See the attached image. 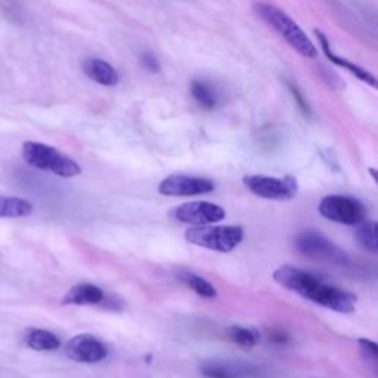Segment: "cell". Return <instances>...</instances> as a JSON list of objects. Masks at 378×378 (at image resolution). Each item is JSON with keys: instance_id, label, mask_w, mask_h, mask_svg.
<instances>
[{"instance_id": "18", "label": "cell", "mask_w": 378, "mask_h": 378, "mask_svg": "<svg viewBox=\"0 0 378 378\" xmlns=\"http://www.w3.org/2000/svg\"><path fill=\"white\" fill-rule=\"evenodd\" d=\"M226 336L228 338L233 341V343L241 346V347H254L258 345L259 341V333L251 330V328L247 326H239V325H234L229 326L226 330Z\"/></svg>"}, {"instance_id": "6", "label": "cell", "mask_w": 378, "mask_h": 378, "mask_svg": "<svg viewBox=\"0 0 378 378\" xmlns=\"http://www.w3.org/2000/svg\"><path fill=\"white\" fill-rule=\"evenodd\" d=\"M294 244L297 251L308 259L333 265H346L349 262L346 251L316 230H306V233L299 234Z\"/></svg>"}, {"instance_id": "12", "label": "cell", "mask_w": 378, "mask_h": 378, "mask_svg": "<svg viewBox=\"0 0 378 378\" xmlns=\"http://www.w3.org/2000/svg\"><path fill=\"white\" fill-rule=\"evenodd\" d=\"M105 299V292L97 285L77 284L67 291L63 303L72 304V306H95V304H102Z\"/></svg>"}, {"instance_id": "5", "label": "cell", "mask_w": 378, "mask_h": 378, "mask_svg": "<svg viewBox=\"0 0 378 378\" xmlns=\"http://www.w3.org/2000/svg\"><path fill=\"white\" fill-rule=\"evenodd\" d=\"M318 212L326 221L346 226H358L367 217V207L358 198L347 195H328L318 205Z\"/></svg>"}, {"instance_id": "7", "label": "cell", "mask_w": 378, "mask_h": 378, "mask_svg": "<svg viewBox=\"0 0 378 378\" xmlns=\"http://www.w3.org/2000/svg\"><path fill=\"white\" fill-rule=\"evenodd\" d=\"M242 184L251 194L265 200H291L292 197H296L299 191L297 180L292 176L272 178L263 175H250L242 179Z\"/></svg>"}, {"instance_id": "20", "label": "cell", "mask_w": 378, "mask_h": 378, "mask_svg": "<svg viewBox=\"0 0 378 378\" xmlns=\"http://www.w3.org/2000/svg\"><path fill=\"white\" fill-rule=\"evenodd\" d=\"M200 371L205 378H238V371L225 363L205 362Z\"/></svg>"}, {"instance_id": "4", "label": "cell", "mask_w": 378, "mask_h": 378, "mask_svg": "<svg viewBox=\"0 0 378 378\" xmlns=\"http://www.w3.org/2000/svg\"><path fill=\"white\" fill-rule=\"evenodd\" d=\"M185 239L194 246L207 250L229 253L242 242L244 229L241 226H195L187 230Z\"/></svg>"}, {"instance_id": "11", "label": "cell", "mask_w": 378, "mask_h": 378, "mask_svg": "<svg viewBox=\"0 0 378 378\" xmlns=\"http://www.w3.org/2000/svg\"><path fill=\"white\" fill-rule=\"evenodd\" d=\"M81 68L84 74H86L90 80H93L95 83L101 84V86L111 88L118 84V80H120L118 72L111 64H108L104 59L86 58L83 61Z\"/></svg>"}, {"instance_id": "10", "label": "cell", "mask_w": 378, "mask_h": 378, "mask_svg": "<svg viewBox=\"0 0 378 378\" xmlns=\"http://www.w3.org/2000/svg\"><path fill=\"white\" fill-rule=\"evenodd\" d=\"M65 355L79 363H97L107 358L108 349L92 334H79L65 345Z\"/></svg>"}, {"instance_id": "2", "label": "cell", "mask_w": 378, "mask_h": 378, "mask_svg": "<svg viewBox=\"0 0 378 378\" xmlns=\"http://www.w3.org/2000/svg\"><path fill=\"white\" fill-rule=\"evenodd\" d=\"M253 9L255 12V15L262 18L271 29H274L301 56L316 58V55H318L316 46L308 38V34L304 33L299 27V24L290 15H287L283 9L263 2L254 3Z\"/></svg>"}, {"instance_id": "22", "label": "cell", "mask_w": 378, "mask_h": 378, "mask_svg": "<svg viewBox=\"0 0 378 378\" xmlns=\"http://www.w3.org/2000/svg\"><path fill=\"white\" fill-rule=\"evenodd\" d=\"M141 64L146 71L152 72V74H157V72H160L162 70L160 63H158V59L151 52H143L141 55Z\"/></svg>"}, {"instance_id": "19", "label": "cell", "mask_w": 378, "mask_h": 378, "mask_svg": "<svg viewBox=\"0 0 378 378\" xmlns=\"http://www.w3.org/2000/svg\"><path fill=\"white\" fill-rule=\"evenodd\" d=\"M356 239L361 246L371 253H377V223L374 221H363L356 228Z\"/></svg>"}, {"instance_id": "21", "label": "cell", "mask_w": 378, "mask_h": 378, "mask_svg": "<svg viewBox=\"0 0 378 378\" xmlns=\"http://www.w3.org/2000/svg\"><path fill=\"white\" fill-rule=\"evenodd\" d=\"M358 345H359V349L363 353L365 358L371 359L372 362L377 361V358H378V346H377L375 341L368 340V338H359Z\"/></svg>"}, {"instance_id": "3", "label": "cell", "mask_w": 378, "mask_h": 378, "mask_svg": "<svg viewBox=\"0 0 378 378\" xmlns=\"http://www.w3.org/2000/svg\"><path fill=\"white\" fill-rule=\"evenodd\" d=\"M22 158L31 167L59 178H74L81 173V167L64 152L54 146L27 141L22 145Z\"/></svg>"}, {"instance_id": "15", "label": "cell", "mask_w": 378, "mask_h": 378, "mask_svg": "<svg viewBox=\"0 0 378 378\" xmlns=\"http://www.w3.org/2000/svg\"><path fill=\"white\" fill-rule=\"evenodd\" d=\"M33 213V204L19 197H3L0 195V219L27 217Z\"/></svg>"}, {"instance_id": "9", "label": "cell", "mask_w": 378, "mask_h": 378, "mask_svg": "<svg viewBox=\"0 0 378 378\" xmlns=\"http://www.w3.org/2000/svg\"><path fill=\"white\" fill-rule=\"evenodd\" d=\"M172 216L178 222L194 225L195 226H207L222 222L226 213L221 205L209 203V201H192L178 205L173 209Z\"/></svg>"}, {"instance_id": "1", "label": "cell", "mask_w": 378, "mask_h": 378, "mask_svg": "<svg viewBox=\"0 0 378 378\" xmlns=\"http://www.w3.org/2000/svg\"><path fill=\"white\" fill-rule=\"evenodd\" d=\"M275 281L303 299L338 313H352L356 308V297L352 292L328 284L320 276L294 266H281L274 272Z\"/></svg>"}, {"instance_id": "16", "label": "cell", "mask_w": 378, "mask_h": 378, "mask_svg": "<svg viewBox=\"0 0 378 378\" xmlns=\"http://www.w3.org/2000/svg\"><path fill=\"white\" fill-rule=\"evenodd\" d=\"M191 96L204 109H213L217 105V93L213 89L212 84L203 80L191 81Z\"/></svg>"}, {"instance_id": "8", "label": "cell", "mask_w": 378, "mask_h": 378, "mask_svg": "<svg viewBox=\"0 0 378 378\" xmlns=\"http://www.w3.org/2000/svg\"><path fill=\"white\" fill-rule=\"evenodd\" d=\"M216 188L209 178L191 175H170L158 184V194L166 197H195V195L210 194Z\"/></svg>"}, {"instance_id": "13", "label": "cell", "mask_w": 378, "mask_h": 378, "mask_svg": "<svg viewBox=\"0 0 378 378\" xmlns=\"http://www.w3.org/2000/svg\"><path fill=\"white\" fill-rule=\"evenodd\" d=\"M315 33H316V36H318V39H320V43H321V47H322V51H324L325 56H326L328 59H330L333 64H336V65H338V67H343L345 70H347L349 72H352L353 76H356V77H358L359 80H362L363 83H367V84H370V86L375 88L377 80H375V77L371 74L370 71H367L365 68L356 65L355 63H352V61H349V59H346V58H341V56L336 55V54L331 51V49H330V42H328L326 36H325L322 31H320V30H315Z\"/></svg>"}, {"instance_id": "17", "label": "cell", "mask_w": 378, "mask_h": 378, "mask_svg": "<svg viewBox=\"0 0 378 378\" xmlns=\"http://www.w3.org/2000/svg\"><path fill=\"white\" fill-rule=\"evenodd\" d=\"M179 278L182 283H184L187 287H189L195 294H198L200 297L214 299L217 296V290L200 275H195L192 272H184L179 275Z\"/></svg>"}, {"instance_id": "14", "label": "cell", "mask_w": 378, "mask_h": 378, "mask_svg": "<svg viewBox=\"0 0 378 378\" xmlns=\"http://www.w3.org/2000/svg\"><path fill=\"white\" fill-rule=\"evenodd\" d=\"M24 343L36 352H54L61 347V340L42 328H27L24 333Z\"/></svg>"}]
</instances>
